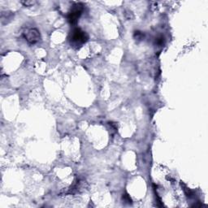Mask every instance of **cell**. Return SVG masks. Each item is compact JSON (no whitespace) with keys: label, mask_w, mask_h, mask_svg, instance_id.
<instances>
[{"label":"cell","mask_w":208,"mask_h":208,"mask_svg":"<svg viewBox=\"0 0 208 208\" xmlns=\"http://www.w3.org/2000/svg\"><path fill=\"white\" fill-rule=\"evenodd\" d=\"M87 40H88V35L81 29L75 28L71 32L70 41L71 44L73 46H76V47L81 46V45L86 43Z\"/></svg>","instance_id":"1"},{"label":"cell","mask_w":208,"mask_h":208,"mask_svg":"<svg viewBox=\"0 0 208 208\" xmlns=\"http://www.w3.org/2000/svg\"><path fill=\"white\" fill-rule=\"evenodd\" d=\"M83 10H84V6L81 3H76L72 6L71 12L68 16V21L71 24H76L77 23L78 19L81 15Z\"/></svg>","instance_id":"2"},{"label":"cell","mask_w":208,"mask_h":208,"mask_svg":"<svg viewBox=\"0 0 208 208\" xmlns=\"http://www.w3.org/2000/svg\"><path fill=\"white\" fill-rule=\"evenodd\" d=\"M24 37L30 44H35L40 40V34H39V31L36 29H31L27 30L24 34Z\"/></svg>","instance_id":"3"},{"label":"cell","mask_w":208,"mask_h":208,"mask_svg":"<svg viewBox=\"0 0 208 208\" xmlns=\"http://www.w3.org/2000/svg\"><path fill=\"white\" fill-rule=\"evenodd\" d=\"M156 44L159 45V46H163L164 43V38L163 36H159L158 38H156L155 40Z\"/></svg>","instance_id":"4"},{"label":"cell","mask_w":208,"mask_h":208,"mask_svg":"<svg viewBox=\"0 0 208 208\" xmlns=\"http://www.w3.org/2000/svg\"><path fill=\"white\" fill-rule=\"evenodd\" d=\"M123 198H124V200L127 201L128 202H132V200H131V198H130V197L128 196V194H124V196H123Z\"/></svg>","instance_id":"5"},{"label":"cell","mask_w":208,"mask_h":208,"mask_svg":"<svg viewBox=\"0 0 208 208\" xmlns=\"http://www.w3.org/2000/svg\"><path fill=\"white\" fill-rule=\"evenodd\" d=\"M23 4H24L25 6H29V5H33V4L34 3V2H22Z\"/></svg>","instance_id":"6"}]
</instances>
